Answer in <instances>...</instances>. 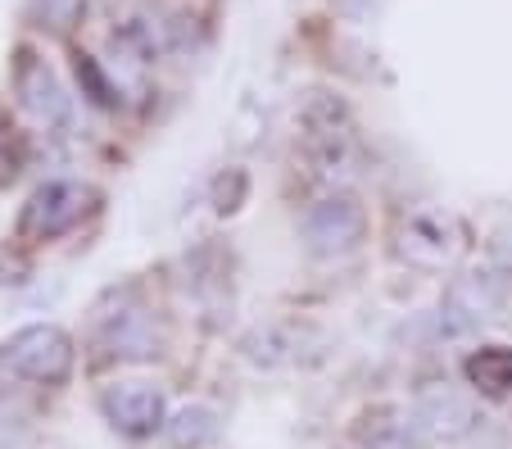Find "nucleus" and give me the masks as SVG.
<instances>
[{
    "mask_svg": "<svg viewBox=\"0 0 512 449\" xmlns=\"http://www.w3.org/2000/svg\"><path fill=\"white\" fill-rule=\"evenodd\" d=\"M508 282L499 268H481V273H463L449 282L445 300H440V332L445 336H472L485 323H494L508 300Z\"/></svg>",
    "mask_w": 512,
    "mask_h": 449,
    "instance_id": "f257e3e1",
    "label": "nucleus"
},
{
    "mask_svg": "<svg viewBox=\"0 0 512 449\" xmlns=\"http://www.w3.org/2000/svg\"><path fill=\"white\" fill-rule=\"evenodd\" d=\"M467 250V232L458 218L449 214H413L399 232V259L426 273H440V268H454Z\"/></svg>",
    "mask_w": 512,
    "mask_h": 449,
    "instance_id": "f03ea898",
    "label": "nucleus"
},
{
    "mask_svg": "<svg viewBox=\"0 0 512 449\" xmlns=\"http://www.w3.org/2000/svg\"><path fill=\"white\" fill-rule=\"evenodd\" d=\"M300 232H304L309 254H318V259H336V254L358 250V241L368 236V214H363L358 200L331 196V200H318V205L304 214Z\"/></svg>",
    "mask_w": 512,
    "mask_h": 449,
    "instance_id": "7ed1b4c3",
    "label": "nucleus"
},
{
    "mask_svg": "<svg viewBox=\"0 0 512 449\" xmlns=\"http://www.w3.org/2000/svg\"><path fill=\"white\" fill-rule=\"evenodd\" d=\"M87 200H91V191L78 182H46L37 196L28 200V209H23L19 232L28 236V241H55L68 227L82 223V214L91 209Z\"/></svg>",
    "mask_w": 512,
    "mask_h": 449,
    "instance_id": "20e7f679",
    "label": "nucleus"
},
{
    "mask_svg": "<svg viewBox=\"0 0 512 449\" xmlns=\"http://www.w3.org/2000/svg\"><path fill=\"white\" fill-rule=\"evenodd\" d=\"M5 363L28 381H64L73 368V341L59 327H23L10 345H5Z\"/></svg>",
    "mask_w": 512,
    "mask_h": 449,
    "instance_id": "39448f33",
    "label": "nucleus"
},
{
    "mask_svg": "<svg viewBox=\"0 0 512 449\" xmlns=\"http://www.w3.org/2000/svg\"><path fill=\"white\" fill-rule=\"evenodd\" d=\"M100 409L123 436H150L164 427V391H155L150 381H114L100 395Z\"/></svg>",
    "mask_w": 512,
    "mask_h": 449,
    "instance_id": "423d86ee",
    "label": "nucleus"
},
{
    "mask_svg": "<svg viewBox=\"0 0 512 449\" xmlns=\"http://www.w3.org/2000/svg\"><path fill=\"white\" fill-rule=\"evenodd\" d=\"M417 422L426 427L431 440H463L481 427V409L467 391H454V386H426L413 404Z\"/></svg>",
    "mask_w": 512,
    "mask_h": 449,
    "instance_id": "0eeeda50",
    "label": "nucleus"
},
{
    "mask_svg": "<svg viewBox=\"0 0 512 449\" xmlns=\"http://www.w3.org/2000/svg\"><path fill=\"white\" fill-rule=\"evenodd\" d=\"M19 96H23V105H28L37 118H46V123H64V114H68L64 87H59V78L46 69V64H41V59L23 55V64H19Z\"/></svg>",
    "mask_w": 512,
    "mask_h": 449,
    "instance_id": "6e6552de",
    "label": "nucleus"
},
{
    "mask_svg": "<svg viewBox=\"0 0 512 449\" xmlns=\"http://www.w3.org/2000/svg\"><path fill=\"white\" fill-rule=\"evenodd\" d=\"M358 440L368 449H422L431 436H426V427L417 422V413L381 409V413H372V418H363Z\"/></svg>",
    "mask_w": 512,
    "mask_h": 449,
    "instance_id": "1a4fd4ad",
    "label": "nucleus"
},
{
    "mask_svg": "<svg viewBox=\"0 0 512 449\" xmlns=\"http://www.w3.org/2000/svg\"><path fill=\"white\" fill-rule=\"evenodd\" d=\"M467 377H472V386H481L490 395H508L512 391V350L490 345V350L472 354L467 359Z\"/></svg>",
    "mask_w": 512,
    "mask_h": 449,
    "instance_id": "9d476101",
    "label": "nucleus"
},
{
    "mask_svg": "<svg viewBox=\"0 0 512 449\" xmlns=\"http://www.w3.org/2000/svg\"><path fill=\"white\" fill-rule=\"evenodd\" d=\"M213 431H218V422H213L209 409H186L182 418L168 427V436H173V445H182V449H200Z\"/></svg>",
    "mask_w": 512,
    "mask_h": 449,
    "instance_id": "9b49d317",
    "label": "nucleus"
},
{
    "mask_svg": "<svg viewBox=\"0 0 512 449\" xmlns=\"http://www.w3.org/2000/svg\"><path fill=\"white\" fill-rule=\"evenodd\" d=\"M490 268H499L503 277H512V232H499L490 241Z\"/></svg>",
    "mask_w": 512,
    "mask_h": 449,
    "instance_id": "f8f14e48",
    "label": "nucleus"
},
{
    "mask_svg": "<svg viewBox=\"0 0 512 449\" xmlns=\"http://www.w3.org/2000/svg\"><path fill=\"white\" fill-rule=\"evenodd\" d=\"M336 5L349 14V19H368V14L381 10V0H336Z\"/></svg>",
    "mask_w": 512,
    "mask_h": 449,
    "instance_id": "ddd939ff",
    "label": "nucleus"
},
{
    "mask_svg": "<svg viewBox=\"0 0 512 449\" xmlns=\"http://www.w3.org/2000/svg\"><path fill=\"white\" fill-rule=\"evenodd\" d=\"M0 146H5V132H0Z\"/></svg>",
    "mask_w": 512,
    "mask_h": 449,
    "instance_id": "4468645a",
    "label": "nucleus"
}]
</instances>
